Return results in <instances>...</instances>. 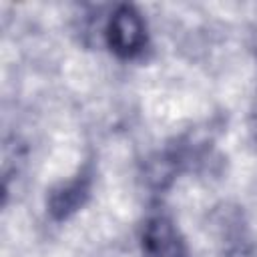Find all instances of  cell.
<instances>
[{"label": "cell", "mask_w": 257, "mask_h": 257, "mask_svg": "<svg viewBox=\"0 0 257 257\" xmlns=\"http://www.w3.org/2000/svg\"><path fill=\"white\" fill-rule=\"evenodd\" d=\"M108 48L120 58H135L147 46V24L141 12L131 6H118L106 24Z\"/></svg>", "instance_id": "cell-1"}, {"label": "cell", "mask_w": 257, "mask_h": 257, "mask_svg": "<svg viewBox=\"0 0 257 257\" xmlns=\"http://www.w3.org/2000/svg\"><path fill=\"white\" fill-rule=\"evenodd\" d=\"M141 243L145 257H189L185 239L181 237L177 225L165 215L147 219Z\"/></svg>", "instance_id": "cell-2"}, {"label": "cell", "mask_w": 257, "mask_h": 257, "mask_svg": "<svg viewBox=\"0 0 257 257\" xmlns=\"http://www.w3.org/2000/svg\"><path fill=\"white\" fill-rule=\"evenodd\" d=\"M90 189H92V169L90 165H86L78 175H74L72 179H68L66 183H60L50 191L48 213L56 221L68 219L86 203Z\"/></svg>", "instance_id": "cell-3"}]
</instances>
